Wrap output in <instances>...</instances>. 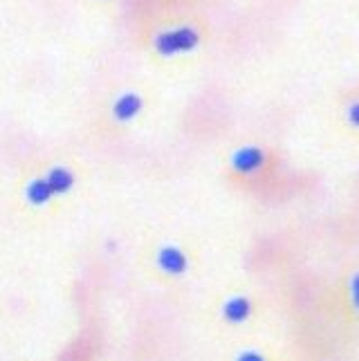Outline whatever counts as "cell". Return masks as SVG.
I'll return each mask as SVG.
<instances>
[{"instance_id": "8992f818", "label": "cell", "mask_w": 359, "mask_h": 361, "mask_svg": "<svg viewBox=\"0 0 359 361\" xmlns=\"http://www.w3.org/2000/svg\"><path fill=\"white\" fill-rule=\"evenodd\" d=\"M52 195L54 191H52V186L47 184V180H34L28 186V200L32 204H45Z\"/></svg>"}, {"instance_id": "52a82bcc", "label": "cell", "mask_w": 359, "mask_h": 361, "mask_svg": "<svg viewBox=\"0 0 359 361\" xmlns=\"http://www.w3.org/2000/svg\"><path fill=\"white\" fill-rule=\"evenodd\" d=\"M225 317L229 321H245L250 317V301L247 298H231V301L225 305Z\"/></svg>"}, {"instance_id": "ba28073f", "label": "cell", "mask_w": 359, "mask_h": 361, "mask_svg": "<svg viewBox=\"0 0 359 361\" xmlns=\"http://www.w3.org/2000/svg\"><path fill=\"white\" fill-rule=\"evenodd\" d=\"M348 119L355 123V126H359V104H355V106L348 110Z\"/></svg>"}, {"instance_id": "3957f363", "label": "cell", "mask_w": 359, "mask_h": 361, "mask_svg": "<svg viewBox=\"0 0 359 361\" xmlns=\"http://www.w3.org/2000/svg\"><path fill=\"white\" fill-rule=\"evenodd\" d=\"M159 265H162V269L169 274H182L184 269H187V258H184V254L180 252V249L166 247L159 252Z\"/></svg>"}, {"instance_id": "6da1fadb", "label": "cell", "mask_w": 359, "mask_h": 361, "mask_svg": "<svg viewBox=\"0 0 359 361\" xmlns=\"http://www.w3.org/2000/svg\"><path fill=\"white\" fill-rule=\"evenodd\" d=\"M200 41L195 30L191 27H180V30H171L159 34L155 39V47L159 54L171 56V54H178V52H187V49H193Z\"/></svg>"}, {"instance_id": "5b68a950", "label": "cell", "mask_w": 359, "mask_h": 361, "mask_svg": "<svg viewBox=\"0 0 359 361\" xmlns=\"http://www.w3.org/2000/svg\"><path fill=\"white\" fill-rule=\"evenodd\" d=\"M45 180H47L49 186H52L54 193H66V191L72 189V184H74V176L68 169H52Z\"/></svg>"}, {"instance_id": "9c48e42d", "label": "cell", "mask_w": 359, "mask_h": 361, "mask_svg": "<svg viewBox=\"0 0 359 361\" xmlns=\"http://www.w3.org/2000/svg\"><path fill=\"white\" fill-rule=\"evenodd\" d=\"M353 301H355V305L359 307V274L353 279Z\"/></svg>"}, {"instance_id": "30bf717a", "label": "cell", "mask_w": 359, "mask_h": 361, "mask_svg": "<svg viewBox=\"0 0 359 361\" xmlns=\"http://www.w3.org/2000/svg\"><path fill=\"white\" fill-rule=\"evenodd\" d=\"M238 361H263V357H258L256 353H245V355H241Z\"/></svg>"}, {"instance_id": "7a4b0ae2", "label": "cell", "mask_w": 359, "mask_h": 361, "mask_svg": "<svg viewBox=\"0 0 359 361\" xmlns=\"http://www.w3.org/2000/svg\"><path fill=\"white\" fill-rule=\"evenodd\" d=\"M265 155L261 148H254V146H247L241 148V151L233 155V169L241 171V173H254L263 166Z\"/></svg>"}, {"instance_id": "277c9868", "label": "cell", "mask_w": 359, "mask_h": 361, "mask_svg": "<svg viewBox=\"0 0 359 361\" xmlns=\"http://www.w3.org/2000/svg\"><path fill=\"white\" fill-rule=\"evenodd\" d=\"M140 110H142V99L138 94H123L117 99V104H115V117L126 121V119L138 115Z\"/></svg>"}]
</instances>
